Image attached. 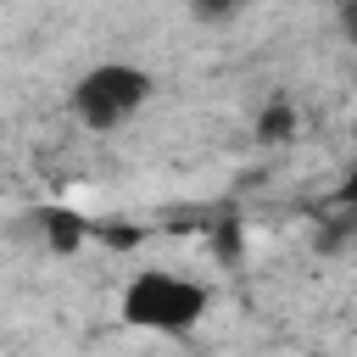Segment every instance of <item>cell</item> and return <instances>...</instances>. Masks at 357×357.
Wrapping results in <instances>:
<instances>
[{
    "instance_id": "obj_2",
    "label": "cell",
    "mask_w": 357,
    "mask_h": 357,
    "mask_svg": "<svg viewBox=\"0 0 357 357\" xmlns=\"http://www.w3.org/2000/svg\"><path fill=\"white\" fill-rule=\"evenodd\" d=\"M151 95H156V78H151L145 67H134V61H95L89 73L73 78L67 112H73L78 128L112 134V128H123L134 112H145Z\"/></svg>"
},
{
    "instance_id": "obj_1",
    "label": "cell",
    "mask_w": 357,
    "mask_h": 357,
    "mask_svg": "<svg viewBox=\"0 0 357 357\" xmlns=\"http://www.w3.org/2000/svg\"><path fill=\"white\" fill-rule=\"evenodd\" d=\"M206 312H212V290L178 268H139L117 296V318L145 335H190L201 329Z\"/></svg>"
},
{
    "instance_id": "obj_6",
    "label": "cell",
    "mask_w": 357,
    "mask_h": 357,
    "mask_svg": "<svg viewBox=\"0 0 357 357\" xmlns=\"http://www.w3.org/2000/svg\"><path fill=\"white\" fill-rule=\"evenodd\" d=\"M212 245H218V257H234V251H240V223H218Z\"/></svg>"
},
{
    "instance_id": "obj_5",
    "label": "cell",
    "mask_w": 357,
    "mask_h": 357,
    "mask_svg": "<svg viewBox=\"0 0 357 357\" xmlns=\"http://www.w3.org/2000/svg\"><path fill=\"white\" fill-rule=\"evenodd\" d=\"M251 6H257V0H190V17L218 28V22H234V17H240V11H251Z\"/></svg>"
},
{
    "instance_id": "obj_3",
    "label": "cell",
    "mask_w": 357,
    "mask_h": 357,
    "mask_svg": "<svg viewBox=\"0 0 357 357\" xmlns=\"http://www.w3.org/2000/svg\"><path fill=\"white\" fill-rule=\"evenodd\" d=\"M33 223H39L45 251H56V257H73V251H84V245L95 240V223H89L78 206H67V201H45V206L33 212Z\"/></svg>"
},
{
    "instance_id": "obj_4",
    "label": "cell",
    "mask_w": 357,
    "mask_h": 357,
    "mask_svg": "<svg viewBox=\"0 0 357 357\" xmlns=\"http://www.w3.org/2000/svg\"><path fill=\"white\" fill-rule=\"evenodd\" d=\"M296 123H301L296 106H290L284 95H273V100L257 112V139H262V145H290V139H296Z\"/></svg>"
}]
</instances>
